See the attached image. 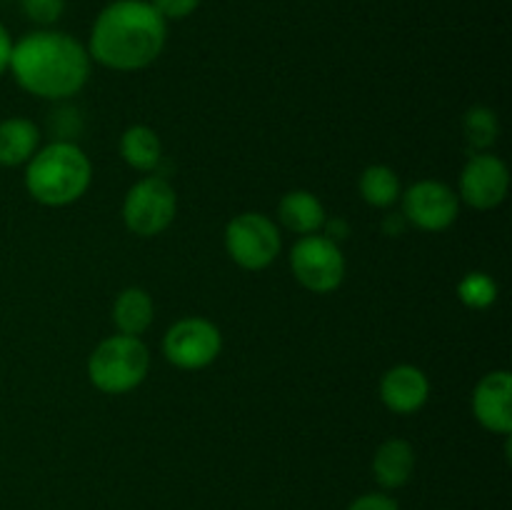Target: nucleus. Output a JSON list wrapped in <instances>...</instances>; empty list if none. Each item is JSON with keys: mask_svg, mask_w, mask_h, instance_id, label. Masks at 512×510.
Here are the masks:
<instances>
[{"mask_svg": "<svg viewBox=\"0 0 512 510\" xmlns=\"http://www.w3.org/2000/svg\"><path fill=\"white\" fill-rule=\"evenodd\" d=\"M155 305L148 290L143 288H125L120 290L113 303V323L120 335H133L140 338L145 330L153 325Z\"/></svg>", "mask_w": 512, "mask_h": 510, "instance_id": "nucleus-16", "label": "nucleus"}, {"mask_svg": "<svg viewBox=\"0 0 512 510\" xmlns=\"http://www.w3.org/2000/svg\"><path fill=\"white\" fill-rule=\"evenodd\" d=\"M430 380L415 365H395L380 378V400L395 415H413L428 403Z\"/></svg>", "mask_w": 512, "mask_h": 510, "instance_id": "nucleus-12", "label": "nucleus"}, {"mask_svg": "<svg viewBox=\"0 0 512 510\" xmlns=\"http://www.w3.org/2000/svg\"><path fill=\"white\" fill-rule=\"evenodd\" d=\"M150 370L148 345L133 335H110L88 358V378L105 395H125L138 388Z\"/></svg>", "mask_w": 512, "mask_h": 510, "instance_id": "nucleus-4", "label": "nucleus"}, {"mask_svg": "<svg viewBox=\"0 0 512 510\" xmlns=\"http://www.w3.org/2000/svg\"><path fill=\"white\" fill-rule=\"evenodd\" d=\"M168 40V20L150 0H113L93 20L88 55L115 73L145 70L160 58Z\"/></svg>", "mask_w": 512, "mask_h": 510, "instance_id": "nucleus-1", "label": "nucleus"}, {"mask_svg": "<svg viewBox=\"0 0 512 510\" xmlns=\"http://www.w3.org/2000/svg\"><path fill=\"white\" fill-rule=\"evenodd\" d=\"M325 238H330L333 243L340 245V240H345L350 235V225L345 218H333V220H325Z\"/></svg>", "mask_w": 512, "mask_h": 510, "instance_id": "nucleus-24", "label": "nucleus"}, {"mask_svg": "<svg viewBox=\"0 0 512 510\" xmlns=\"http://www.w3.org/2000/svg\"><path fill=\"white\" fill-rule=\"evenodd\" d=\"M295 280L310 293H333L345 280V255L338 243L325 235H303L290 250Z\"/></svg>", "mask_w": 512, "mask_h": 510, "instance_id": "nucleus-7", "label": "nucleus"}, {"mask_svg": "<svg viewBox=\"0 0 512 510\" xmlns=\"http://www.w3.org/2000/svg\"><path fill=\"white\" fill-rule=\"evenodd\" d=\"M400 200L408 225L425 233H443L458 220L460 213L458 193L440 180H418L400 193Z\"/></svg>", "mask_w": 512, "mask_h": 510, "instance_id": "nucleus-9", "label": "nucleus"}, {"mask_svg": "<svg viewBox=\"0 0 512 510\" xmlns=\"http://www.w3.org/2000/svg\"><path fill=\"white\" fill-rule=\"evenodd\" d=\"M408 228V220L403 218V213H390L383 220V233L385 235H403Z\"/></svg>", "mask_w": 512, "mask_h": 510, "instance_id": "nucleus-26", "label": "nucleus"}, {"mask_svg": "<svg viewBox=\"0 0 512 510\" xmlns=\"http://www.w3.org/2000/svg\"><path fill=\"white\" fill-rule=\"evenodd\" d=\"M88 48L73 35L38 28L18 38L10 50L8 70L25 93L43 100H68L90 78Z\"/></svg>", "mask_w": 512, "mask_h": 510, "instance_id": "nucleus-2", "label": "nucleus"}, {"mask_svg": "<svg viewBox=\"0 0 512 510\" xmlns=\"http://www.w3.org/2000/svg\"><path fill=\"white\" fill-rule=\"evenodd\" d=\"M348 510H400V505L398 500L388 493H365L358 495V498L348 505Z\"/></svg>", "mask_w": 512, "mask_h": 510, "instance_id": "nucleus-23", "label": "nucleus"}, {"mask_svg": "<svg viewBox=\"0 0 512 510\" xmlns=\"http://www.w3.org/2000/svg\"><path fill=\"white\" fill-rule=\"evenodd\" d=\"M178 195L163 175H145L125 193L123 223L138 238H155L173 225Z\"/></svg>", "mask_w": 512, "mask_h": 510, "instance_id": "nucleus-5", "label": "nucleus"}, {"mask_svg": "<svg viewBox=\"0 0 512 510\" xmlns=\"http://www.w3.org/2000/svg\"><path fill=\"white\" fill-rule=\"evenodd\" d=\"M203 0H150L155 10L163 15L165 20H185L200 8Z\"/></svg>", "mask_w": 512, "mask_h": 510, "instance_id": "nucleus-22", "label": "nucleus"}, {"mask_svg": "<svg viewBox=\"0 0 512 510\" xmlns=\"http://www.w3.org/2000/svg\"><path fill=\"white\" fill-rule=\"evenodd\" d=\"M223 350V335L218 325L208 318H180L168 328L163 338V355L170 365L180 370H203Z\"/></svg>", "mask_w": 512, "mask_h": 510, "instance_id": "nucleus-8", "label": "nucleus"}, {"mask_svg": "<svg viewBox=\"0 0 512 510\" xmlns=\"http://www.w3.org/2000/svg\"><path fill=\"white\" fill-rule=\"evenodd\" d=\"M510 170L493 153H475L460 173L458 198L475 210H493L508 198Z\"/></svg>", "mask_w": 512, "mask_h": 510, "instance_id": "nucleus-10", "label": "nucleus"}, {"mask_svg": "<svg viewBox=\"0 0 512 510\" xmlns=\"http://www.w3.org/2000/svg\"><path fill=\"white\" fill-rule=\"evenodd\" d=\"M415 473V450L408 440L390 438L375 450L373 478L383 490H398L408 485Z\"/></svg>", "mask_w": 512, "mask_h": 510, "instance_id": "nucleus-13", "label": "nucleus"}, {"mask_svg": "<svg viewBox=\"0 0 512 510\" xmlns=\"http://www.w3.org/2000/svg\"><path fill=\"white\" fill-rule=\"evenodd\" d=\"M278 218L285 230L303 238V235H315L318 230H323L328 213H325V205L320 203L315 193H310V190H290L280 198Z\"/></svg>", "mask_w": 512, "mask_h": 510, "instance_id": "nucleus-14", "label": "nucleus"}, {"mask_svg": "<svg viewBox=\"0 0 512 510\" xmlns=\"http://www.w3.org/2000/svg\"><path fill=\"white\" fill-rule=\"evenodd\" d=\"M40 148V128L28 118L0 120V165L18 168Z\"/></svg>", "mask_w": 512, "mask_h": 510, "instance_id": "nucleus-15", "label": "nucleus"}, {"mask_svg": "<svg viewBox=\"0 0 512 510\" xmlns=\"http://www.w3.org/2000/svg\"><path fill=\"white\" fill-rule=\"evenodd\" d=\"M20 13L38 28H53L65 13V0H20Z\"/></svg>", "mask_w": 512, "mask_h": 510, "instance_id": "nucleus-21", "label": "nucleus"}, {"mask_svg": "<svg viewBox=\"0 0 512 510\" xmlns=\"http://www.w3.org/2000/svg\"><path fill=\"white\" fill-rule=\"evenodd\" d=\"M358 190L363 200L373 208H390L400 200V178L393 168L388 165H368L360 173Z\"/></svg>", "mask_w": 512, "mask_h": 510, "instance_id": "nucleus-18", "label": "nucleus"}, {"mask_svg": "<svg viewBox=\"0 0 512 510\" xmlns=\"http://www.w3.org/2000/svg\"><path fill=\"white\" fill-rule=\"evenodd\" d=\"M10 50H13V38H10L8 28H5V25L0 23V75L8 73Z\"/></svg>", "mask_w": 512, "mask_h": 510, "instance_id": "nucleus-25", "label": "nucleus"}, {"mask_svg": "<svg viewBox=\"0 0 512 510\" xmlns=\"http://www.w3.org/2000/svg\"><path fill=\"white\" fill-rule=\"evenodd\" d=\"M120 155L133 170L155 173L163 160V143L148 125H130L120 138Z\"/></svg>", "mask_w": 512, "mask_h": 510, "instance_id": "nucleus-17", "label": "nucleus"}, {"mask_svg": "<svg viewBox=\"0 0 512 510\" xmlns=\"http://www.w3.org/2000/svg\"><path fill=\"white\" fill-rule=\"evenodd\" d=\"M93 180V165L73 140H53L25 163V190L48 208H65L83 198Z\"/></svg>", "mask_w": 512, "mask_h": 510, "instance_id": "nucleus-3", "label": "nucleus"}, {"mask_svg": "<svg viewBox=\"0 0 512 510\" xmlns=\"http://www.w3.org/2000/svg\"><path fill=\"white\" fill-rule=\"evenodd\" d=\"M463 133L465 140L470 143V148L480 150V153L493 148L495 140H498L500 135V123L495 110L485 108V105H473L463 118Z\"/></svg>", "mask_w": 512, "mask_h": 510, "instance_id": "nucleus-19", "label": "nucleus"}, {"mask_svg": "<svg viewBox=\"0 0 512 510\" xmlns=\"http://www.w3.org/2000/svg\"><path fill=\"white\" fill-rule=\"evenodd\" d=\"M283 248V238L265 213H240L225 225V250L230 260L243 270H265L275 263Z\"/></svg>", "mask_w": 512, "mask_h": 510, "instance_id": "nucleus-6", "label": "nucleus"}, {"mask_svg": "<svg viewBox=\"0 0 512 510\" xmlns=\"http://www.w3.org/2000/svg\"><path fill=\"white\" fill-rule=\"evenodd\" d=\"M473 415L485 430L498 435L512 433V375L493 370L483 375L473 390Z\"/></svg>", "mask_w": 512, "mask_h": 510, "instance_id": "nucleus-11", "label": "nucleus"}, {"mask_svg": "<svg viewBox=\"0 0 512 510\" xmlns=\"http://www.w3.org/2000/svg\"><path fill=\"white\" fill-rule=\"evenodd\" d=\"M458 298L465 308L485 310L498 300V283L483 270H473L458 283Z\"/></svg>", "mask_w": 512, "mask_h": 510, "instance_id": "nucleus-20", "label": "nucleus"}]
</instances>
